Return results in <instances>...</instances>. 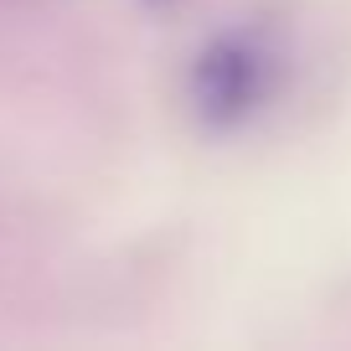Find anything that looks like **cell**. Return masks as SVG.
<instances>
[{
	"instance_id": "cell-2",
	"label": "cell",
	"mask_w": 351,
	"mask_h": 351,
	"mask_svg": "<svg viewBox=\"0 0 351 351\" xmlns=\"http://www.w3.org/2000/svg\"><path fill=\"white\" fill-rule=\"evenodd\" d=\"M150 5H171V0H150Z\"/></svg>"
},
{
	"instance_id": "cell-1",
	"label": "cell",
	"mask_w": 351,
	"mask_h": 351,
	"mask_svg": "<svg viewBox=\"0 0 351 351\" xmlns=\"http://www.w3.org/2000/svg\"><path fill=\"white\" fill-rule=\"evenodd\" d=\"M289 77V52L269 26H228L217 32L186 73V99L207 130L232 134L274 109Z\"/></svg>"
}]
</instances>
